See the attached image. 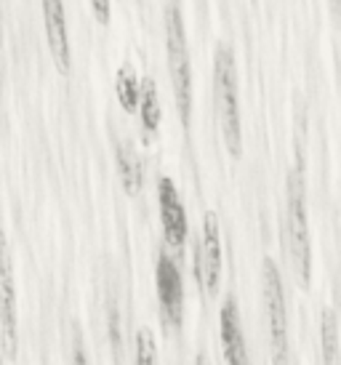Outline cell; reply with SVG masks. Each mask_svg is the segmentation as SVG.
<instances>
[{
	"label": "cell",
	"mask_w": 341,
	"mask_h": 365,
	"mask_svg": "<svg viewBox=\"0 0 341 365\" xmlns=\"http://www.w3.org/2000/svg\"><path fill=\"white\" fill-rule=\"evenodd\" d=\"M155 283H158V299H161V312L168 328H179L181 314H184V285L176 262L163 248L158 254V269H155Z\"/></svg>",
	"instance_id": "obj_6"
},
{
	"label": "cell",
	"mask_w": 341,
	"mask_h": 365,
	"mask_svg": "<svg viewBox=\"0 0 341 365\" xmlns=\"http://www.w3.org/2000/svg\"><path fill=\"white\" fill-rule=\"evenodd\" d=\"M0 336H3V346L6 355L16 357V336H19V325H16V288H14V272H11V256L6 235L0 232Z\"/></svg>",
	"instance_id": "obj_7"
},
{
	"label": "cell",
	"mask_w": 341,
	"mask_h": 365,
	"mask_svg": "<svg viewBox=\"0 0 341 365\" xmlns=\"http://www.w3.org/2000/svg\"><path fill=\"white\" fill-rule=\"evenodd\" d=\"M320 341H322V360L325 363H336L339 360V323H336V312L333 309L322 312Z\"/></svg>",
	"instance_id": "obj_14"
},
{
	"label": "cell",
	"mask_w": 341,
	"mask_h": 365,
	"mask_svg": "<svg viewBox=\"0 0 341 365\" xmlns=\"http://www.w3.org/2000/svg\"><path fill=\"white\" fill-rule=\"evenodd\" d=\"M158 360V346H155V336L150 328H139L136 334V363L152 365Z\"/></svg>",
	"instance_id": "obj_15"
},
{
	"label": "cell",
	"mask_w": 341,
	"mask_h": 365,
	"mask_svg": "<svg viewBox=\"0 0 341 365\" xmlns=\"http://www.w3.org/2000/svg\"><path fill=\"white\" fill-rule=\"evenodd\" d=\"M219 328H221V349L224 360L232 365L245 363V341H243L240 317H238V304L235 299H227L219 312Z\"/></svg>",
	"instance_id": "obj_10"
},
{
	"label": "cell",
	"mask_w": 341,
	"mask_h": 365,
	"mask_svg": "<svg viewBox=\"0 0 341 365\" xmlns=\"http://www.w3.org/2000/svg\"><path fill=\"white\" fill-rule=\"evenodd\" d=\"M43 21H46V38H49L51 56L56 61L59 72H70V35L64 19V3L61 0H43Z\"/></svg>",
	"instance_id": "obj_9"
},
{
	"label": "cell",
	"mask_w": 341,
	"mask_h": 365,
	"mask_svg": "<svg viewBox=\"0 0 341 365\" xmlns=\"http://www.w3.org/2000/svg\"><path fill=\"white\" fill-rule=\"evenodd\" d=\"M118 171H121L123 187L128 195H139L141 182H144V171H141V160L136 150L131 144H118Z\"/></svg>",
	"instance_id": "obj_11"
},
{
	"label": "cell",
	"mask_w": 341,
	"mask_h": 365,
	"mask_svg": "<svg viewBox=\"0 0 341 365\" xmlns=\"http://www.w3.org/2000/svg\"><path fill=\"white\" fill-rule=\"evenodd\" d=\"M158 203H161V222L166 243L170 245L173 254H181L184 240H187V213L179 200V192L168 176H161L158 182Z\"/></svg>",
	"instance_id": "obj_8"
},
{
	"label": "cell",
	"mask_w": 341,
	"mask_h": 365,
	"mask_svg": "<svg viewBox=\"0 0 341 365\" xmlns=\"http://www.w3.org/2000/svg\"><path fill=\"white\" fill-rule=\"evenodd\" d=\"M139 115H141V125L147 128V131H158V125H161V118H163V110H161V96H158V88H155V81L152 78H144L139 83Z\"/></svg>",
	"instance_id": "obj_12"
},
{
	"label": "cell",
	"mask_w": 341,
	"mask_h": 365,
	"mask_svg": "<svg viewBox=\"0 0 341 365\" xmlns=\"http://www.w3.org/2000/svg\"><path fill=\"white\" fill-rule=\"evenodd\" d=\"M195 274L200 283L203 294L213 296L219 291L221 277V237H219V219L216 213L208 211L203 216V237L198 245V262H195Z\"/></svg>",
	"instance_id": "obj_5"
},
{
	"label": "cell",
	"mask_w": 341,
	"mask_h": 365,
	"mask_svg": "<svg viewBox=\"0 0 341 365\" xmlns=\"http://www.w3.org/2000/svg\"><path fill=\"white\" fill-rule=\"evenodd\" d=\"M91 9L99 24H110V0H91Z\"/></svg>",
	"instance_id": "obj_16"
},
{
	"label": "cell",
	"mask_w": 341,
	"mask_h": 365,
	"mask_svg": "<svg viewBox=\"0 0 341 365\" xmlns=\"http://www.w3.org/2000/svg\"><path fill=\"white\" fill-rule=\"evenodd\" d=\"M115 91H118V102L126 112H136L139 107V78L131 64H123L115 78Z\"/></svg>",
	"instance_id": "obj_13"
},
{
	"label": "cell",
	"mask_w": 341,
	"mask_h": 365,
	"mask_svg": "<svg viewBox=\"0 0 341 365\" xmlns=\"http://www.w3.org/2000/svg\"><path fill=\"white\" fill-rule=\"evenodd\" d=\"M288 248H291L296 280L304 288L310 285V227H307V205H304V179L299 171L288 176Z\"/></svg>",
	"instance_id": "obj_3"
},
{
	"label": "cell",
	"mask_w": 341,
	"mask_h": 365,
	"mask_svg": "<svg viewBox=\"0 0 341 365\" xmlns=\"http://www.w3.org/2000/svg\"><path fill=\"white\" fill-rule=\"evenodd\" d=\"M166 43H168V72L176 93L179 118L187 125L192 107V70H190V51H187V35H184V19L179 9L166 11Z\"/></svg>",
	"instance_id": "obj_2"
},
{
	"label": "cell",
	"mask_w": 341,
	"mask_h": 365,
	"mask_svg": "<svg viewBox=\"0 0 341 365\" xmlns=\"http://www.w3.org/2000/svg\"><path fill=\"white\" fill-rule=\"evenodd\" d=\"M264 307L272 339V360L285 363L288 357V312H285V291L278 272V264L264 259Z\"/></svg>",
	"instance_id": "obj_4"
},
{
	"label": "cell",
	"mask_w": 341,
	"mask_h": 365,
	"mask_svg": "<svg viewBox=\"0 0 341 365\" xmlns=\"http://www.w3.org/2000/svg\"><path fill=\"white\" fill-rule=\"evenodd\" d=\"M213 91L219 107L221 133L224 144L235 158L240 155V107H238V75H235V56L227 46H221L213 59Z\"/></svg>",
	"instance_id": "obj_1"
},
{
	"label": "cell",
	"mask_w": 341,
	"mask_h": 365,
	"mask_svg": "<svg viewBox=\"0 0 341 365\" xmlns=\"http://www.w3.org/2000/svg\"><path fill=\"white\" fill-rule=\"evenodd\" d=\"M333 3H336V0H333Z\"/></svg>",
	"instance_id": "obj_17"
}]
</instances>
